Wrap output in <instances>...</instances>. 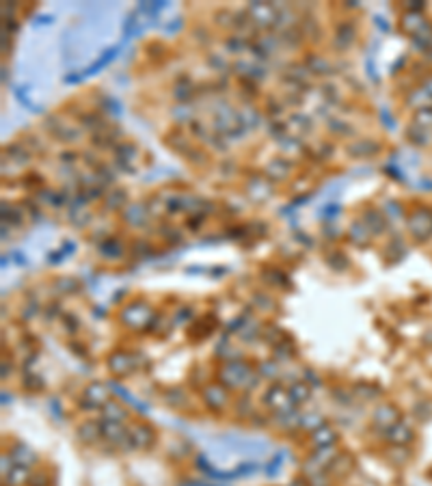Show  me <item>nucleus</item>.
<instances>
[{"label":"nucleus","mask_w":432,"mask_h":486,"mask_svg":"<svg viewBox=\"0 0 432 486\" xmlns=\"http://www.w3.org/2000/svg\"><path fill=\"white\" fill-rule=\"evenodd\" d=\"M26 475H28V471L24 469V467H17L15 471H11L9 473V478H7V484H11V486H20L24 480H26Z\"/></svg>","instance_id":"f257e3e1"}]
</instances>
